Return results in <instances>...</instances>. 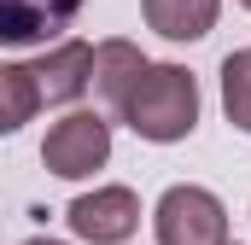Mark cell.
<instances>
[{
  "mask_svg": "<svg viewBox=\"0 0 251 245\" xmlns=\"http://www.w3.org/2000/svg\"><path fill=\"white\" fill-rule=\"evenodd\" d=\"M29 76H35L41 105H70L94 82V47L88 41H59V47H47L41 59L29 64Z\"/></svg>",
  "mask_w": 251,
  "mask_h": 245,
  "instance_id": "6",
  "label": "cell"
},
{
  "mask_svg": "<svg viewBox=\"0 0 251 245\" xmlns=\"http://www.w3.org/2000/svg\"><path fill=\"white\" fill-rule=\"evenodd\" d=\"M240 6H246V12H251V0H240Z\"/></svg>",
  "mask_w": 251,
  "mask_h": 245,
  "instance_id": "12",
  "label": "cell"
},
{
  "mask_svg": "<svg viewBox=\"0 0 251 245\" xmlns=\"http://www.w3.org/2000/svg\"><path fill=\"white\" fill-rule=\"evenodd\" d=\"M35 111H41V94L29 64H0V134H18Z\"/></svg>",
  "mask_w": 251,
  "mask_h": 245,
  "instance_id": "9",
  "label": "cell"
},
{
  "mask_svg": "<svg viewBox=\"0 0 251 245\" xmlns=\"http://www.w3.org/2000/svg\"><path fill=\"white\" fill-rule=\"evenodd\" d=\"M82 0H0V47H47L76 24Z\"/></svg>",
  "mask_w": 251,
  "mask_h": 245,
  "instance_id": "5",
  "label": "cell"
},
{
  "mask_svg": "<svg viewBox=\"0 0 251 245\" xmlns=\"http://www.w3.org/2000/svg\"><path fill=\"white\" fill-rule=\"evenodd\" d=\"M140 12L164 41H204L222 18V0H140Z\"/></svg>",
  "mask_w": 251,
  "mask_h": 245,
  "instance_id": "8",
  "label": "cell"
},
{
  "mask_svg": "<svg viewBox=\"0 0 251 245\" xmlns=\"http://www.w3.org/2000/svg\"><path fill=\"white\" fill-rule=\"evenodd\" d=\"M24 245H64V240H47V234H41V240H24Z\"/></svg>",
  "mask_w": 251,
  "mask_h": 245,
  "instance_id": "11",
  "label": "cell"
},
{
  "mask_svg": "<svg viewBox=\"0 0 251 245\" xmlns=\"http://www.w3.org/2000/svg\"><path fill=\"white\" fill-rule=\"evenodd\" d=\"M222 111L240 134H251V47L222 59Z\"/></svg>",
  "mask_w": 251,
  "mask_h": 245,
  "instance_id": "10",
  "label": "cell"
},
{
  "mask_svg": "<svg viewBox=\"0 0 251 245\" xmlns=\"http://www.w3.org/2000/svg\"><path fill=\"white\" fill-rule=\"evenodd\" d=\"M146 64H152V59H146L134 41H100V47H94V82H88V88L123 117V99H128V88L140 82Z\"/></svg>",
  "mask_w": 251,
  "mask_h": 245,
  "instance_id": "7",
  "label": "cell"
},
{
  "mask_svg": "<svg viewBox=\"0 0 251 245\" xmlns=\"http://www.w3.org/2000/svg\"><path fill=\"white\" fill-rule=\"evenodd\" d=\"M64 222H70L76 240H88V245H123L140 228V198H134V187H94V193L70 198Z\"/></svg>",
  "mask_w": 251,
  "mask_h": 245,
  "instance_id": "4",
  "label": "cell"
},
{
  "mask_svg": "<svg viewBox=\"0 0 251 245\" xmlns=\"http://www.w3.org/2000/svg\"><path fill=\"white\" fill-rule=\"evenodd\" d=\"M152 234L158 245H228V204L210 187H170L152 210Z\"/></svg>",
  "mask_w": 251,
  "mask_h": 245,
  "instance_id": "2",
  "label": "cell"
},
{
  "mask_svg": "<svg viewBox=\"0 0 251 245\" xmlns=\"http://www.w3.org/2000/svg\"><path fill=\"white\" fill-rule=\"evenodd\" d=\"M123 122L152 140V146H176L199 128V82L187 64H146L140 82L123 99Z\"/></svg>",
  "mask_w": 251,
  "mask_h": 245,
  "instance_id": "1",
  "label": "cell"
},
{
  "mask_svg": "<svg viewBox=\"0 0 251 245\" xmlns=\"http://www.w3.org/2000/svg\"><path fill=\"white\" fill-rule=\"evenodd\" d=\"M41 164H47V175H59V181H88L94 170L111 164V122L94 117V111L59 117L47 128V140H41Z\"/></svg>",
  "mask_w": 251,
  "mask_h": 245,
  "instance_id": "3",
  "label": "cell"
}]
</instances>
